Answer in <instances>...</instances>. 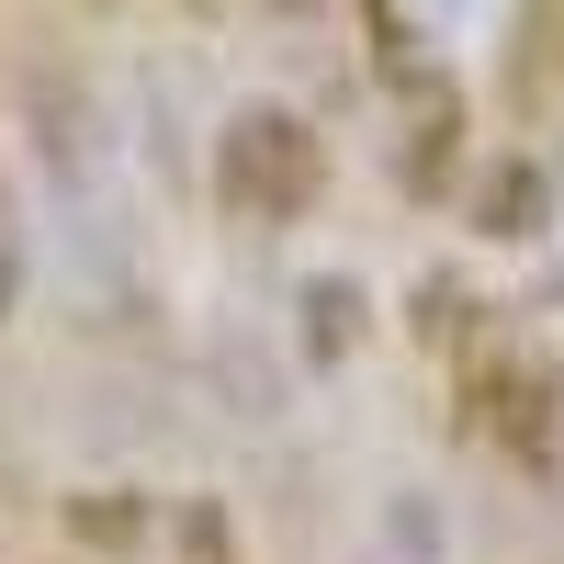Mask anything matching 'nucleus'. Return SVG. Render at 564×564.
Here are the masks:
<instances>
[{
	"instance_id": "obj_1",
	"label": "nucleus",
	"mask_w": 564,
	"mask_h": 564,
	"mask_svg": "<svg viewBox=\"0 0 564 564\" xmlns=\"http://www.w3.org/2000/svg\"><path fill=\"white\" fill-rule=\"evenodd\" d=\"M215 193H226V215H249V226H282V215H305L316 193H327V148L294 124V113H271V102H249L238 124L215 135Z\"/></svg>"
},
{
	"instance_id": "obj_7",
	"label": "nucleus",
	"mask_w": 564,
	"mask_h": 564,
	"mask_svg": "<svg viewBox=\"0 0 564 564\" xmlns=\"http://www.w3.org/2000/svg\"><path fill=\"white\" fill-rule=\"evenodd\" d=\"M0 316H12V260H0Z\"/></svg>"
},
{
	"instance_id": "obj_4",
	"label": "nucleus",
	"mask_w": 564,
	"mask_h": 564,
	"mask_svg": "<svg viewBox=\"0 0 564 564\" xmlns=\"http://www.w3.org/2000/svg\"><path fill=\"white\" fill-rule=\"evenodd\" d=\"M305 316H316V327H305L316 350H350V316H361V305H350V282H316V294H305Z\"/></svg>"
},
{
	"instance_id": "obj_2",
	"label": "nucleus",
	"mask_w": 564,
	"mask_h": 564,
	"mask_svg": "<svg viewBox=\"0 0 564 564\" xmlns=\"http://www.w3.org/2000/svg\"><path fill=\"white\" fill-rule=\"evenodd\" d=\"M486 417H497V441L520 452V463H553V372L497 361V372H486Z\"/></svg>"
},
{
	"instance_id": "obj_8",
	"label": "nucleus",
	"mask_w": 564,
	"mask_h": 564,
	"mask_svg": "<svg viewBox=\"0 0 564 564\" xmlns=\"http://www.w3.org/2000/svg\"><path fill=\"white\" fill-rule=\"evenodd\" d=\"M282 12H305V0H282Z\"/></svg>"
},
{
	"instance_id": "obj_5",
	"label": "nucleus",
	"mask_w": 564,
	"mask_h": 564,
	"mask_svg": "<svg viewBox=\"0 0 564 564\" xmlns=\"http://www.w3.org/2000/svg\"><path fill=\"white\" fill-rule=\"evenodd\" d=\"M68 531H79V542H113V553H124V542H135V508H124V497H79V508H68Z\"/></svg>"
},
{
	"instance_id": "obj_6",
	"label": "nucleus",
	"mask_w": 564,
	"mask_h": 564,
	"mask_svg": "<svg viewBox=\"0 0 564 564\" xmlns=\"http://www.w3.org/2000/svg\"><path fill=\"white\" fill-rule=\"evenodd\" d=\"M181 564H238V553H226V520H215V508H193V553H181Z\"/></svg>"
},
{
	"instance_id": "obj_3",
	"label": "nucleus",
	"mask_w": 564,
	"mask_h": 564,
	"mask_svg": "<svg viewBox=\"0 0 564 564\" xmlns=\"http://www.w3.org/2000/svg\"><path fill=\"white\" fill-rule=\"evenodd\" d=\"M531 204H542V181H531L520 159H508V170L486 181V226H497V238H531Z\"/></svg>"
}]
</instances>
